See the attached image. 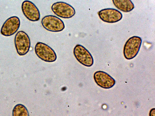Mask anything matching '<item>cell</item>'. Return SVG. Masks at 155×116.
Wrapping results in <instances>:
<instances>
[{"instance_id": "6da1fadb", "label": "cell", "mask_w": 155, "mask_h": 116, "mask_svg": "<svg viewBox=\"0 0 155 116\" xmlns=\"http://www.w3.org/2000/svg\"><path fill=\"white\" fill-rule=\"evenodd\" d=\"M142 38L134 36L129 39L124 45V53L127 60L133 59L137 55L142 45Z\"/></svg>"}, {"instance_id": "7a4b0ae2", "label": "cell", "mask_w": 155, "mask_h": 116, "mask_svg": "<svg viewBox=\"0 0 155 116\" xmlns=\"http://www.w3.org/2000/svg\"><path fill=\"white\" fill-rule=\"evenodd\" d=\"M35 50L37 56L45 62L53 63L57 58L56 52L54 50L43 43H37Z\"/></svg>"}, {"instance_id": "3957f363", "label": "cell", "mask_w": 155, "mask_h": 116, "mask_svg": "<svg viewBox=\"0 0 155 116\" xmlns=\"http://www.w3.org/2000/svg\"><path fill=\"white\" fill-rule=\"evenodd\" d=\"M15 48L18 54L24 56L28 53L31 47L30 38L24 31L18 32L15 38Z\"/></svg>"}, {"instance_id": "277c9868", "label": "cell", "mask_w": 155, "mask_h": 116, "mask_svg": "<svg viewBox=\"0 0 155 116\" xmlns=\"http://www.w3.org/2000/svg\"><path fill=\"white\" fill-rule=\"evenodd\" d=\"M41 23L45 30L52 32H59L63 31L65 28L63 21L53 15L45 16L41 19Z\"/></svg>"}, {"instance_id": "5b68a950", "label": "cell", "mask_w": 155, "mask_h": 116, "mask_svg": "<svg viewBox=\"0 0 155 116\" xmlns=\"http://www.w3.org/2000/svg\"><path fill=\"white\" fill-rule=\"evenodd\" d=\"M55 14L64 19H70L75 14V9L71 5L63 2H55L51 6Z\"/></svg>"}, {"instance_id": "8992f818", "label": "cell", "mask_w": 155, "mask_h": 116, "mask_svg": "<svg viewBox=\"0 0 155 116\" xmlns=\"http://www.w3.org/2000/svg\"><path fill=\"white\" fill-rule=\"evenodd\" d=\"M73 53L76 59L81 64L90 67L94 64V59L92 55L82 45H77L73 50Z\"/></svg>"}, {"instance_id": "52a82bcc", "label": "cell", "mask_w": 155, "mask_h": 116, "mask_svg": "<svg viewBox=\"0 0 155 116\" xmlns=\"http://www.w3.org/2000/svg\"><path fill=\"white\" fill-rule=\"evenodd\" d=\"M21 9L25 17L30 21L36 22L40 20V11L31 1L28 0L23 1L22 3Z\"/></svg>"}, {"instance_id": "ba28073f", "label": "cell", "mask_w": 155, "mask_h": 116, "mask_svg": "<svg viewBox=\"0 0 155 116\" xmlns=\"http://www.w3.org/2000/svg\"><path fill=\"white\" fill-rule=\"evenodd\" d=\"M20 26V20L16 16H12L5 21L1 27V34L5 37H10L16 34Z\"/></svg>"}, {"instance_id": "9c48e42d", "label": "cell", "mask_w": 155, "mask_h": 116, "mask_svg": "<svg viewBox=\"0 0 155 116\" xmlns=\"http://www.w3.org/2000/svg\"><path fill=\"white\" fill-rule=\"evenodd\" d=\"M100 18L106 23H113L120 21L123 18L122 14L117 10L107 8L98 12Z\"/></svg>"}, {"instance_id": "30bf717a", "label": "cell", "mask_w": 155, "mask_h": 116, "mask_svg": "<svg viewBox=\"0 0 155 116\" xmlns=\"http://www.w3.org/2000/svg\"><path fill=\"white\" fill-rule=\"evenodd\" d=\"M94 77L97 85L104 89H110L115 85L116 81L114 79L104 72H96L94 74Z\"/></svg>"}, {"instance_id": "8fae6325", "label": "cell", "mask_w": 155, "mask_h": 116, "mask_svg": "<svg viewBox=\"0 0 155 116\" xmlns=\"http://www.w3.org/2000/svg\"><path fill=\"white\" fill-rule=\"evenodd\" d=\"M112 1L117 9L124 12H130L135 8L131 0H112Z\"/></svg>"}, {"instance_id": "7c38bea8", "label": "cell", "mask_w": 155, "mask_h": 116, "mask_svg": "<svg viewBox=\"0 0 155 116\" xmlns=\"http://www.w3.org/2000/svg\"><path fill=\"white\" fill-rule=\"evenodd\" d=\"M13 116H29V114L27 108L22 104L16 105L12 110Z\"/></svg>"}, {"instance_id": "4fadbf2b", "label": "cell", "mask_w": 155, "mask_h": 116, "mask_svg": "<svg viewBox=\"0 0 155 116\" xmlns=\"http://www.w3.org/2000/svg\"><path fill=\"white\" fill-rule=\"evenodd\" d=\"M155 108L152 109L150 110V116H155Z\"/></svg>"}]
</instances>
